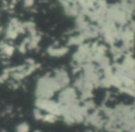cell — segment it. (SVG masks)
<instances>
[{
  "label": "cell",
  "mask_w": 135,
  "mask_h": 132,
  "mask_svg": "<svg viewBox=\"0 0 135 132\" xmlns=\"http://www.w3.org/2000/svg\"><path fill=\"white\" fill-rule=\"evenodd\" d=\"M30 126L27 123H21L16 128V132H29Z\"/></svg>",
  "instance_id": "cell-1"
}]
</instances>
